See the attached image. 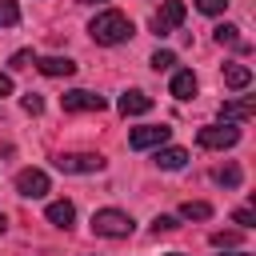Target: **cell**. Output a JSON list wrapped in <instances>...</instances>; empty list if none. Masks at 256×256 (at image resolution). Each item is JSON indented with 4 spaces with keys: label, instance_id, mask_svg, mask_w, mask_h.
Returning <instances> with one entry per match:
<instances>
[{
    "label": "cell",
    "instance_id": "6da1fadb",
    "mask_svg": "<svg viewBox=\"0 0 256 256\" xmlns=\"http://www.w3.org/2000/svg\"><path fill=\"white\" fill-rule=\"evenodd\" d=\"M88 32H92V40L96 44H124L136 28H132V20L124 16V12H116V8H108V12H96L92 16V24H88Z\"/></svg>",
    "mask_w": 256,
    "mask_h": 256
},
{
    "label": "cell",
    "instance_id": "7a4b0ae2",
    "mask_svg": "<svg viewBox=\"0 0 256 256\" xmlns=\"http://www.w3.org/2000/svg\"><path fill=\"white\" fill-rule=\"evenodd\" d=\"M132 228H136V220H132L128 212H120V208H100V212H92V232H96V236L124 240V236H132Z\"/></svg>",
    "mask_w": 256,
    "mask_h": 256
},
{
    "label": "cell",
    "instance_id": "3957f363",
    "mask_svg": "<svg viewBox=\"0 0 256 256\" xmlns=\"http://www.w3.org/2000/svg\"><path fill=\"white\" fill-rule=\"evenodd\" d=\"M196 144L200 148H236L240 144V128L236 124H204L196 132Z\"/></svg>",
    "mask_w": 256,
    "mask_h": 256
},
{
    "label": "cell",
    "instance_id": "277c9868",
    "mask_svg": "<svg viewBox=\"0 0 256 256\" xmlns=\"http://www.w3.org/2000/svg\"><path fill=\"white\" fill-rule=\"evenodd\" d=\"M184 24V0H164L156 12H152V32L156 36H168Z\"/></svg>",
    "mask_w": 256,
    "mask_h": 256
},
{
    "label": "cell",
    "instance_id": "5b68a950",
    "mask_svg": "<svg viewBox=\"0 0 256 256\" xmlns=\"http://www.w3.org/2000/svg\"><path fill=\"white\" fill-rule=\"evenodd\" d=\"M56 168L68 172V176H84V172H100L104 156H96V152H64V156H56Z\"/></svg>",
    "mask_w": 256,
    "mask_h": 256
},
{
    "label": "cell",
    "instance_id": "8992f818",
    "mask_svg": "<svg viewBox=\"0 0 256 256\" xmlns=\"http://www.w3.org/2000/svg\"><path fill=\"white\" fill-rule=\"evenodd\" d=\"M48 188H52V180H48L44 168H24V172H16V192H20V196L40 200V196H48Z\"/></svg>",
    "mask_w": 256,
    "mask_h": 256
},
{
    "label": "cell",
    "instance_id": "52a82bcc",
    "mask_svg": "<svg viewBox=\"0 0 256 256\" xmlns=\"http://www.w3.org/2000/svg\"><path fill=\"white\" fill-rule=\"evenodd\" d=\"M168 136H172V128H168V124H144V128H132L128 144H132L136 152H144V148H164V144H168Z\"/></svg>",
    "mask_w": 256,
    "mask_h": 256
},
{
    "label": "cell",
    "instance_id": "ba28073f",
    "mask_svg": "<svg viewBox=\"0 0 256 256\" xmlns=\"http://www.w3.org/2000/svg\"><path fill=\"white\" fill-rule=\"evenodd\" d=\"M60 108L64 112H104V96L84 92V88H72V92L60 96Z\"/></svg>",
    "mask_w": 256,
    "mask_h": 256
},
{
    "label": "cell",
    "instance_id": "9c48e42d",
    "mask_svg": "<svg viewBox=\"0 0 256 256\" xmlns=\"http://www.w3.org/2000/svg\"><path fill=\"white\" fill-rule=\"evenodd\" d=\"M124 116H144V112H152V96L148 92H140V88H132V92H124L120 96V104H116Z\"/></svg>",
    "mask_w": 256,
    "mask_h": 256
},
{
    "label": "cell",
    "instance_id": "30bf717a",
    "mask_svg": "<svg viewBox=\"0 0 256 256\" xmlns=\"http://www.w3.org/2000/svg\"><path fill=\"white\" fill-rule=\"evenodd\" d=\"M252 112H256L252 100H224L220 104V120L224 124H244V120H252Z\"/></svg>",
    "mask_w": 256,
    "mask_h": 256
},
{
    "label": "cell",
    "instance_id": "8fae6325",
    "mask_svg": "<svg viewBox=\"0 0 256 256\" xmlns=\"http://www.w3.org/2000/svg\"><path fill=\"white\" fill-rule=\"evenodd\" d=\"M168 92H172L176 100H192V96H196V72H192V68H180V72H172V84H168Z\"/></svg>",
    "mask_w": 256,
    "mask_h": 256
},
{
    "label": "cell",
    "instance_id": "7c38bea8",
    "mask_svg": "<svg viewBox=\"0 0 256 256\" xmlns=\"http://www.w3.org/2000/svg\"><path fill=\"white\" fill-rule=\"evenodd\" d=\"M44 216H48V224H56V228H72V220H76V208H72V200H52Z\"/></svg>",
    "mask_w": 256,
    "mask_h": 256
},
{
    "label": "cell",
    "instance_id": "4fadbf2b",
    "mask_svg": "<svg viewBox=\"0 0 256 256\" xmlns=\"http://www.w3.org/2000/svg\"><path fill=\"white\" fill-rule=\"evenodd\" d=\"M188 164V152L184 148H156V168H164V172H176V168H184Z\"/></svg>",
    "mask_w": 256,
    "mask_h": 256
},
{
    "label": "cell",
    "instance_id": "5bb4252c",
    "mask_svg": "<svg viewBox=\"0 0 256 256\" xmlns=\"http://www.w3.org/2000/svg\"><path fill=\"white\" fill-rule=\"evenodd\" d=\"M36 68H40L44 76H72V72H76V64H72L68 56H44V60H36Z\"/></svg>",
    "mask_w": 256,
    "mask_h": 256
},
{
    "label": "cell",
    "instance_id": "9a60e30c",
    "mask_svg": "<svg viewBox=\"0 0 256 256\" xmlns=\"http://www.w3.org/2000/svg\"><path fill=\"white\" fill-rule=\"evenodd\" d=\"M224 84L236 88V92L248 88V84H252V68H248V64H224Z\"/></svg>",
    "mask_w": 256,
    "mask_h": 256
},
{
    "label": "cell",
    "instance_id": "2e32d148",
    "mask_svg": "<svg viewBox=\"0 0 256 256\" xmlns=\"http://www.w3.org/2000/svg\"><path fill=\"white\" fill-rule=\"evenodd\" d=\"M216 44L236 48V52H244V48H248V44L240 40V28H236V24H220V28H216Z\"/></svg>",
    "mask_w": 256,
    "mask_h": 256
},
{
    "label": "cell",
    "instance_id": "e0dca14e",
    "mask_svg": "<svg viewBox=\"0 0 256 256\" xmlns=\"http://www.w3.org/2000/svg\"><path fill=\"white\" fill-rule=\"evenodd\" d=\"M212 180H216V184H224V188H240L244 172H240L236 164H224V168H216V172H212Z\"/></svg>",
    "mask_w": 256,
    "mask_h": 256
},
{
    "label": "cell",
    "instance_id": "ac0fdd59",
    "mask_svg": "<svg viewBox=\"0 0 256 256\" xmlns=\"http://www.w3.org/2000/svg\"><path fill=\"white\" fill-rule=\"evenodd\" d=\"M180 216H184V220H212V204L188 200V204H180Z\"/></svg>",
    "mask_w": 256,
    "mask_h": 256
},
{
    "label": "cell",
    "instance_id": "d6986e66",
    "mask_svg": "<svg viewBox=\"0 0 256 256\" xmlns=\"http://www.w3.org/2000/svg\"><path fill=\"white\" fill-rule=\"evenodd\" d=\"M12 24H20V8L16 0H0V28H12Z\"/></svg>",
    "mask_w": 256,
    "mask_h": 256
},
{
    "label": "cell",
    "instance_id": "ffe728a7",
    "mask_svg": "<svg viewBox=\"0 0 256 256\" xmlns=\"http://www.w3.org/2000/svg\"><path fill=\"white\" fill-rule=\"evenodd\" d=\"M176 64V52H168V48H160V52H152V68L156 72H168Z\"/></svg>",
    "mask_w": 256,
    "mask_h": 256
},
{
    "label": "cell",
    "instance_id": "44dd1931",
    "mask_svg": "<svg viewBox=\"0 0 256 256\" xmlns=\"http://www.w3.org/2000/svg\"><path fill=\"white\" fill-rule=\"evenodd\" d=\"M20 108H24L28 116H40V112H44V96H40V92H28V96L20 100Z\"/></svg>",
    "mask_w": 256,
    "mask_h": 256
},
{
    "label": "cell",
    "instance_id": "7402d4cb",
    "mask_svg": "<svg viewBox=\"0 0 256 256\" xmlns=\"http://www.w3.org/2000/svg\"><path fill=\"white\" fill-rule=\"evenodd\" d=\"M192 4H196L204 16H220V12L228 8V0H192Z\"/></svg>",
    "mask_w": 256,
    "mask_h": 256
},
{
    "label": "cell",
    "instance_id": "603a6c76",
    "mask_svg": "<svg viewBox=\"0 0 256 256\" xmlns=\"http://www.w3.org/2000/svg\"><path fill=\"white\" fill-rule=\"evenodd\" d=\"M212 244L216 248H236L240 244V232H212Z\"/></svg>",
    "mask_w": 256,
    "mask_h": 256
},
{
    "label": "cell",
    "instance_id": "cb8c5ba5",
    "mask_svg": "<svg viewBox=\"0 0 256 256\" xmlns=\"http://www.w3.org/2000/svg\"><path fill=\"white\" fill-rule=\"evenodd\" d=\"M232 220H236L240 228H252V224H256V212H252V208H236V212H232Z\"/></svg>",
    "mask_w": 256,
    "mask_h": 256
},
{
    "label": "cell",
    "instance_id": "d4e9b609",
    "mask_svg": "<svg viewBox=\"0 0 256 256\" xmlns=\"http://www.w3.org/2000/svg\"><path fill=\"white\" fill-rule=\"evenodd\" d=\"M172 228H180L176 216H156V220H152V232H172Z\"/></svg>",
    "mask_w": 256,
    "mask_h": 256
},
{
    "label": "cell",
    "instance_id": "484cf974",
    "mask_svg": "<svg viewBox=\"0 0 256 256\" xmlns=\"http://www.w3.org/2000/svg\"><path fill=\"white\" fill-rule=\"evenodd\" d=\"M28 64H36V60H32V52H28V48H24V52H16V56H12V68H28Z\"/></svg>",
    "mask_w": 256,
    "mask_h": 256
},
{
    "label": "cell",
    "instance_id": "4316f807",
    "mask_svg": "<svg viewBox=\"0 0 256 256\" xmlns=\"http://www.w3.org/2000/svg\"><path fill=\"white\" fill-rule=\"evenodd\" d=\"M12 88H16V84H12V76H4V72H0V96H12Z\"/></svg>",
    "mask_w": 256,
    "mask_h": 256
},
{
    "label": "cell",
    "instance_id": "83f0119b",
    "mask_svg": "<svg viewBox=\"0 0 256 256\" xmlns=\"http://www.w3.org/2000/svg\"><path fill=\"white\" fill-rule=\"evenodd\" d=\"M220 256H248V252H224V248H220Z\"/></svg>",
    "mask_w": 256,
    "mask_h": 256
},
{
    "label": "cell",
    "instance_id": "f1b7e54d",
    "mask_svg": "<svg viewBox=\"0 0 256 256\" xmlns=\"http://www.w3.org/2000/svg\"><path fill=\"white\" fill-rule=\"evenodd\" d=\"M84 4H104V0H84Z\"/></svg>",
    "mask_w": 256,
    "mask_h": 256
},
{
    "label": "cell",
    "instance_id": "f546056e",
    "mask_svg": "<svg viewBox=\"0 0 256 256\" xmlns=\"http://www.w3.org/2000/svg\"><path fill=\"white\" fill-rule=\"evenodd\" d=\"M168 256H184V252H168Z\"/></svg>",
    "mask_w": 256,
    "mask_h": 256
},
{
    "label": "cell",
    "instance_id": "4dcf8cb0",
    "mask_svg": "<svg viewBox=\"0 0 256 256\" xmlns=\"http://www.w3.org/2000/svg\"><path fill=\"white\" fill-rule=\"evenodd\" d=\"M0 232H4V216H0Z\"/></svg>",
    "mask_w": 256,
    "mask_h": 256
}]
</instances>
